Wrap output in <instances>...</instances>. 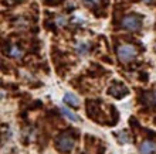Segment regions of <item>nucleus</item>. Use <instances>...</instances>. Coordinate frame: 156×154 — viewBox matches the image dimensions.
<instances>
[{
  "instance_id": "obj_10",
  "label": "nucleus",
  "mask_w": 156,
  "mask_h": 154,
  "mask_svg": "<svg viewBox=\"0 0 156 154\" xmlns=\"http://www.w3.org/2000/svg\"><path fill=\"white\" fill-rule=\"evenodd\" d=\"M144 102L149 106H156V92H146L144 95Z\"/></svg>"
},
{
  "instance_id": "obj_1",
  "label": "nucleus",
  "mask_w": 156,
  "mask_h": 154,
  "mask_svg": "<svg viewBox=\"0 0 156 154\" xmlns=\"http://www.w3.org/2000/svg\"><path fill=\"white\" fill-rule=\"evenodd\" d=\"M118 58L121 62H131L133 61L138 55L136 47L132 44H122L118 47Z\"/></svg>"
},
{
  "instance_id": "obj_3",
  "label": "nucleus",
  "mask_w": 156,
  "mask_h": 154,
  "mask_svg": "<svg viewBox=\"0 0 156 154\" xmlns=\"http://www.w3.org/2000/svg\"><path fill=\"white\" fill-rule=\"evenodd\" d=\"M122 27L128 31H138L142 27V19L135 14H129L122 19Z\"/></svg>"
},
{
  "instance_id": "obj_14",
  "label": "nucleus",
  "mask_w": 156,
  "mask_h": 154,
  "mask_svg": "<svg viewBox=\"0 0 156 154\" xmlns=\"http://www.w3.org/2000/svg\"><path fill=\"white\" fill-rule=\"evenodd\" d=\"M55 23H57L60 27H62V26L66 24V19H64V17H58L57 20H55Z\"/></svg>"
},
{
  "instance_id": "obj_13",
  "label": "nucleus",
  "mask_w": 156,
  "mask_h": 154,
  "mask_svg": "<svg viewBox=\"0 0 156 154\" xmlns=\"http://www.w3.org/2000/svg\"><path fill=\"white\" fill-rule=\"evenodd\" d=\"M84 3H85V6H88V7H97V6L101 3V0H84Z\"/></svg>"
},
{
  "instance_id": "obj_8",
  "label": "nucleus",
  "mask_w": 156,
  "mask_h": 154,
  "mask_svg": "<svg viewBox=\"0 0 156 154\" xmlns=\"http://www.w3.org/2000/svg\"><path fill=\"white\" fill-rule=\"evenodd\" d=\"M60 110H61V113L64 115V116H66L68 120H71V122H74V123H78V122H80V118H78L77 115H75L74 112L70 109V108H67V106H62Z\"/></svg>"
},
{
  "instance_id": "obj_6",
  "label": "nucleus",
  "mask_w": 156,
  "mask_h": 154,
  "mask_svg": "<svg viewBox=\"0 0 156 154\" xmlns=\"http://www.w3.org/2000/svg\"><path fill=\"white\" fill-rule=\"evenodd\" d=\"M156 153V144L151 140H145L139 146V154H155Z\"/></svg>"
},
{
  "instance_id": "obj_7",
  "label": "nucleus",
  "mask_w": 156,
  "mask_h": 154,
  "mask_svg": "<svg viewBox=\"0 0 156 154\" xmlns=\"http://www.w3.org/2000/svg\"><path fill=\"white\" fill-rule=\"evenodd\" d=\"M62 101H64L66 105L73 106V108H78V106H80V99L75 96L74 93H66L64 98H62Z\"/></svg>"
},
{
  "instance_id": "obj_9",
  "label": "nucleus",
  "mask_w": 156,
  "mask_h": 154,
  "mask_svg": "<svg viewBox=\"0 0 156 154\" xmlns=\"http://www.w3.org/2000/svg\"><path fill=\"white\" fill-rule=\"evenodd\" d=\"M88 51H90V44L85 41H80L75 44V53L78 55H85V54H88Z\"/></svg>"
},
{
  "instance_id": "obj_5",
  "label": "nucleus",
  "mask_w": 156,
  "mask_h": 154,
  "mask_svg": "<svg viewBox=\"0 0 156 154\" xmlns=\"http://www.w3.org/2000/svg\"><path fill=\"white\" fill-rule=\"evenodd\" d=\"M6 54H7L9 57L12 58H16V60H19V58L23 57V54H24V51L19 47V45H14V44H10L6 47Z\"/></svg>"
},
{
  "instance_id": "obj_2",
  "label": "nucleus",
  "mask_w": 156,
  "mask_h": 154,
  "mask_svg": "<svg viewBox=\"0 0 156 154\" xmlns=\"http://www.w3.org/2000/svg\"><path fill=\"white\" fill-rule=\"evenodd\" d=\"M55 144H57V149L61 151V153H70L75 146V139L68 133L60 134V136L57 137Z\"/></svg>"
},
{
  "instance_id": "obj_12",
  "label": "nucleus",
  "mask_w": 156,
  "mask_h": 154,
  "mask_svg": "<svg viewBox=\"0 0 156 154\" xmlns=\"http://www.w3.org/2000/svg\"><path fill=\"white\" fill-rule=\"evenodd\" d=\"M16 27H17V29H20V30H21V29L26 30L27 27H29V23H27L24 19H20L19 21H16Z\"/></svg>"
},
{
  "instance_id": "obj_11",
  "label": "nucleus",
  "mask_w": 156,
  "mask_h": 154,
  "mask_svg": "<svg viewBox=\"0 0 156 154\" xmlns=\"http://www.w3.org/2000/svg\"><path fill=\"white\" fill-rule=\"evenodd\" d=\"M119 137V142L121 143H129L131 142V137H129V134L126 133V132H121V133L118 134Z\"/></svg>"
},
{
  "instance_id": "obj_4",
  "label": "nucleus",
  "mask_w": 156,
  "mask_h": 154,
  "mask_svg": "<svg viewBox=\"0 0 156 154\" xmlns=\"http://www.w3.org/2000/svg\"><path fill=\"white\" fill-rule=\"evenodd\" d=\"M108 92H109V95H111V96L116 98V99H121V98L126 96L129 91H128V88L125 85H122V84H118V82H116V84H114V85L109 88V91H108Z\"/></svg>"
},
{
  "instance_id": "obj_15",
  "label": "nucleus",
  "mask_w": 156,
  "mask_h": 154,
  "mask_svg": "<svg viewBox=\"0 0 156 154\" xmlns=\"http://www.w3.org/2000/svg\"><path fill=\"white\" fill-rule=\"evenodd\" d=\"M144 2H145V3H146V4H151V3H153L155 0H144Z\"/></svg>"
}]
</instances>
